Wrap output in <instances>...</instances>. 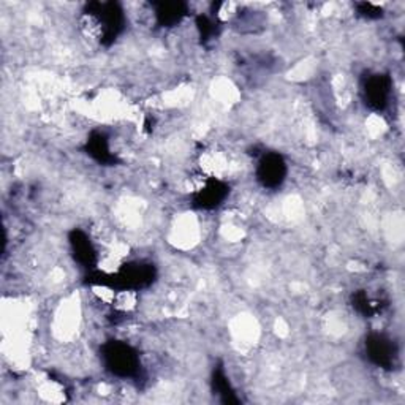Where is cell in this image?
Returning a JSON list of instances; mask_svg holds the SVG:
<instances>
[{
	"label": "cell",
	"instance_id": "1",
	"mask_svg": "<svg viewBox=\"0 0 405 405\" xmlns=\"http://www.w3.org/2000/svg\"><path fill=\"white\" fill-rule=\"evenodd\" d=\"M284 172H285V166L284 161L277 155H271V157L264 159L261 161L260 166V175H261V181L264 182V186H277L280 181L284 179Z\"/></svg>",
	"mask_w": 405,
	"mask_h": 405
}]
</instances>
